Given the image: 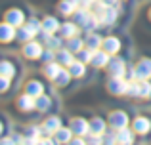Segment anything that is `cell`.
I'll return each instance as SVG.
<instances>
[{
    "label": "cell",
    "mask_w": 151,
    "mask_h": 145,
    "mask_svg": "<svg viewBox=\"0 0 151 145\" xmlns=\"http://www.w3.org/2000/svg\"><path fill=\"white\" fill-rule=\"evenodd\" d=\"M40 31H42V23H38L37 17H31V21L27 23V25L17 27V38L23 40V42H29V40H33Z\"/></svg>",
    "instance_id": "cell-1"
},
{
    "label": "cell",
    "mask_w": 151,
    "mask_h": 145,
    "mask_svg": "<svg viewBox=\"0 0 151 145\" xmlns=\"http://www.w3.org/2000/svg\"><path fill=\"white\" fill-rule=\"evenodd\" d=\"M128 86H130V82H126L124 76H111L109 82H107V90L113 96H126L128 94Z\"/></svg>",
    "instance_id": "cell-2"
},
{
    "label": "cell",
    "mask_w": 151,
    "mask_h": 145,
    "mask_svg": "<svg viewBox=\"0 0 151 145\" xmlns=\"http://www.w3.org/2000/svg\"><path fill=\"white\" fill-rule=\"evenodd\" d=\"M134 80H149L151 78V59L149 57H142L134 67Z\"/></svg>",
    "instance_id": "cell-3"
},
{
    "label": "cell",
    "mask_w": 151,
    "mask_h": 145,
    "mask_svg": "<svg viewBox=\"0 0 151 145\" xmlns=\"http://www.w3.org/2000/svg\"><path fill=\"white\" fill-rule=\"evenodd\" d=\"M107 73L109 76H124L126 73V63L122 57H111L107 63Z\"/></svg>",
    "instance_id": "cell-4"
},
{
    "label": "cell",
    "mask_w": 151,
    "mask_h": 145,
    "mask_svg": "<svg viewBox=\"0 0 151 145\" xmlns=\"http://www.w3.org/2000/svg\"><path fill=\"white\" fill-rule=\"evenodd\" d=\"M128 115L124 111H113L109 115V126L115 128V130H121V128H126L128 126Z\"/></svg>",
    "instance_id": "cell-5"
},
{
    "label": "cell",
    "mask_w": 151,
    "mask_h": 145,
    "mask_svg": "<svg viewBox=\"0 0 151 145\" xmlns=\"http://www.w3.org/2000/svg\"><path fill=\"white\" fill-rule=\"evenodd\" d=\"M132 130L138 136H147L151 132V119H147V116H136L132 120Z\"/></svg>",
    "instance_id": "cell-6"
},
{
    "label": "cell",
    "mask_w": 151,
    "mask_h": 145,
    "mask_svg": "<svg viewBox=\"0 0 151 145\" xmlns=\"http://www.w3.org/2000/svg\"><path fill=\"white\" fill-rule=\"evenodd\" d=\"M42 46L38 44L37 40H29L25 42V46H23V56L27 57V59H38V57H42Z\"/></svg>",
    "instance_id": "cell-7"
},
{
    "label": "cell",
    "mask_w": 151,
    "mask_h": 145,
    "mask_svg": "<svg viewBox=\"0 0 151 145\" xmlns=\"http://www.w3.org/2000/svg\"><path fill=\"white\" fill-rule=\"evenodd\" d=\"M4 21L12 23L14 27H21L23 21H25V15H23V11L19 10V8H12V10L6 11V15H4Z\"/></svg>",
    "instance_id": "cell-8"
},
{
    "label": "cell",
    "mask_w": 151,
    "mask_h": 145,
    "mask_svg": "<svg viewBox=\"0 0 151 145\" xmlns=\"http://www.w3.org/2000/svg\"><path fill=\"white\" fill-rule=\"evenodd\" d=\"M71 130L75 132L77 136H88L90 132V122L84 119H81V116H77V119H71Z\"/></svg>",
    "instance_id": "cell-9"
},
{
    "label": "cell",
    "mask_w": 151,
    "mask_h": 145,
    "mask_svg": "<svg viewBox=\"0 0 151 145\" xmlns=\"http://www.w3.org/2000/svg\"><path fill=\"white\" fill-rule=\"evenodd\" d=\"M15 36H17V27H14L12 23L6 21L2 27H0V40H2L4 44H10Z\"/></svg>",
    "instance_id": "cell-10"
},
{
    "label": "cell",
    "mask_w": 151,
    "mask_h": 145,
    "mask_svg": "<svg viewBox=\"0 0 151 145\" xmlns=\"http://www.w3.org/2000/svg\"><path fill=\"white\" fill-rule=\"evenodd\" d=\"M109 56L111 54L105 52V50H96V52H94V57H92V67H96V69L107 67V63H109V59H111Z\"/></svg>",
    "instance_id": "cell-11"
},
{
    "label": "cell",
    "mask_w": 151,
    "mask_h": 145,
    "mask_svg": "<svg viewBox=\"0 0 151 145\" xmlns=\"http://www.w3.org/2000/svg\"><path fill=\"white\" fill-rule=\"evenodd\" d=\"M17 109L19 111H35V109H37V97L29 96V94L21 96L17 99Z\"/></svg>",
    "instance_id": "cell-12"
},
{
    "label": "cell",
    "mask_w": 151,
    "mask_h": 145,
    "mask_svg": "<svg viewBox=\"0 0 151 145\" xmlns=\"http://www.w3.org/2000/svg\"><path fill=\"white\" fill-rule=\"evenodd\" d=\"M59 128H61V120L58 116H50V119H46L42 122V132L44 134H55Z\"/></svg>",
    "instance_id": "cell-13"
},
{
    "label": "cell",
    "mask_w": 151,
    "mask_h": 145,
    "mask_svg": "<svg viewBox=\"0 0 151 145\" xmlns=\"http://www.w3.org/2000/svg\"><path fill=\"white\" fill-rule=\"evenodd\" d=\"M61 67H63V65L59 63L58 59H55V61H50V63H44V74H46V78L55 80V76L61 73Z\"/></svg>",
    "instance_id": "cell-14"
},
{
    "label": "cell",
    "mask_w": 151,
    "mask_h": 145,
    "mask_svg": "<svg viewBox=\"0 0 151 145\" xmlns=\"http://www.w3.org/2000/svg\"><path fill=\"white\" fill-rule=\"evenodd\" d=\"M78 23H63L59 27V34L63 38H73V36H78Z\"/></svg>",
    "instance_id": "cell-15"
},
{
    "label": "cell",
    "mask_w": 151,
    "mask_h": 145,
    "mask_svg": "<svg viewBox=\"0 0 151 145\" xmlns=\"http://www.w3.org/2000/svg\"><path fill=\"white\" fill-rule=\"evenodd\" d=\"M59 21L55 17H52V15H48V17H44V21H42V34H50V33H58L59 31Z\"/></svg>",
    "instance_id": "cell-16"
},
{
    "label": "cell",
    "mask_w": 151,
    "mask_h": 145,
    "mask_svg": "<svg viewBox=\"0 0 151 145\" xmlns=\"http://www.w3.org/2000/svg\"><path fill=\"white\" fill-rule=\"evenodd\" d=\"M42 90H44V84H42L40 80H29L27 82V86H25V94H29V96H33V97H38V96H42Z\"/></svg>",
    "instance_id": "cell-17"
},
{
    "label": "cell",
    "mask_w": 151,
    "mask_h": 145,
    "mask_svg": "<svg viewBox=\"0 0 151 145\" xmlns=\"http://www.w3.org/2000/svg\"><path fill=\"white\" fill-rule=\"evenodd\" d=\"M103 50L109 52V54H119V50H121V40H119L117 36L103 38Z\"/></svg>",
    "instance_id": "cell-18"
},
{
    "label": "cell",
    "mask_w": 151,
    "mask_h": 145,
    "mask_svg": "<svg viewBox=\"0 0 151 145\" xmlns=\"http://www.w3.org/2000/svg\"><path fill=\"white\" fill-rule=\"evenodd\" d=\"M86 48H90V50H100L103 48V38L100 36V34H96V33H88V36H86Z\"/></svg>",
    "instance_id": "cell-19"
},
{
    "label": "cell",
    "mask_w": 151,
    "mask_h": 145,
    "mask_svg": "<svg viewBox=\"0 0 151 145\" xmlns=\"http://www.w3.org/2000/svg\"><path fill=\"white\" fill-rule=\"evenodd\" d=\"M55 59L59 61L61 65H65V67H71L73 65V52H71L69 48H65V50H59L58 54H55Z\"/></svg>",
    "instance_id": "cell-20"
},
{
    "label": "cell",
    "mask_w": 151,
    "mask_h": 145,
    "mask_svg": "<svg viewBox=\"0 0 151 145\" xmlns=\"http://www.w3.org/2000/svg\"><path fill=\"white\" fill-rule=\"evenodd\" d=\"M75 134V132L73 130H71V126L69 128H59V130L58 132H55V143H67V141H73V138H71V136H73Z\"/></svg>",
    "instance_id": "cell-21"
},
{
    "label": "cell",
    "mask_w": 151,
    "mask_h": 145,
    "mask_svg": "<svg viewBox=\"0 0 151 145\" xmlns=\"http://www.w3.org/2000/svg\"><path fill=\"white\" fill-rule=\"evenodd\" d=\"M134 134H136V132L128 130V126L121 128V130L117 132V143H134Z\"/></svg>",
    "instance_id": "cell-22"
},
{
    "label": "cell",
    "mask_w": 151,
    "mask_h": 145,
    "mask_svg": "<svg viewBox=\"0 0 151 145\" xmlns=\"http://www.w3.org/2000/svg\"><path fill=\"white\" fill-rule=\"evenodd\" d=\"M69 71L73 74V78H82L86 74V63L81 61V59H77V61H73V65L69 67Z\"/></svg>",
    "instance_id": "cell-23"
},
{
    "label": "cell",
    "mask_w": 151,
    "mask_h": 145,
    "mask_svg": "<svg viewBox=\"0 0 151 145\" xmlns=\"http://www.w3.org/2000/svg\"><path fill=\"white\" fill-rule=\"evenodd\" d=\"M61 38H63V36H61ZM61 38L55 36V33L44 34V44H46V48H50V50H58V48H61V44H63Z\"/></svg>",
    "instance_id": "cell-24"
},
{
    "label": "cell",
    "mask_w": 151,
    "mask_h": 145,
    "mask_svg": "<svg viewBox=\"0 0 151 145\" xmlns=\"http://www.w3.org/2000/svg\"><path fill=\"white\" fill-rule=\"evenodd\" d=\"M90 134H98V136H105V120L103 119H94L90 122Z\"/></svg>",
    "instance_id": "cell-25"
},
{
    "label": "cell",
    "mask_w": 151,
    "mask_h": 145,
    "mask_svg": "<svg viewBox=\"0 0 151 145\" xmlns=\"http://www.w3.org/2000/svg\"><path fill=\"white\" fill-rule=\"evenodd\" d=\"M77 8L78 6L75 2H71V0H61V2L58 4V10L61 11V15H73Z\"/></svg>",
    "instance_id": "cell-26"
},
{
    "label": "cell",
    "mask_w": 151,
    "mask_h": 145,
    "mask_svg": "<svg viewBox=\"0 0 151 145\" xmlns=\"http://www.w3.org/2000/svg\"><path fill=\"white\" fill-rule=\"evenodd\" d=\"M67 48L71 50V52H81L82 48H86V42L82 40V38H78V36H73V38H67Z\"/></svg>",
    "instance_id": "cell-27"
},
{
    "label": "cell",
    "mask_w": 151,
    "mask_h": 145,
    "mask_svg": "<svg viewBox=\"0 0 151 145\" xmlns=\"http://www.w3.org/2000/svg\"><path fill=\"white\" fill-rule=\"evenodd\" d=\"M52 109V99L48 96H44V94H42V96H38L37 97V111L38 113H46V111H50Z\"/></svg>",
    "instance_id": "cell-28"
},
{
    "label": "cell",
    "mask_w": 151,
    "mask_h": 145,
    "mask_svg": "<svg viewBox=\"0 0 151 145\" xmlns=\"http://www.w3.org/2000/svg\"><path fill=\"white\" fill-rule=\"evenodd\" d=\"M0 74H6V76H15V65L12 63L10 59H4L2 65H0Z\"/></svg>",
    "instance_id": "cell-29"
},
{
    "label": "cell",
    "mask_w": 151,
    "mask_h": 145,
    "mask_svg": "<svg viewBox=\"0 0 151 145\" xmlns=\"http://www.w3.org/2000/svg\"><path fill=\"white\" fill-rule=\"evenodd\" d=\"M73 76V74H71V71H63L61 69V73L58 74V76H55V86H59V88H65L67 84H69V78Z\"/></svg>",
    "instance_id": "cell-30"
},
{
    "label": "cell",
    "mask_w": 151,
    "mask_h": 145,
    "mask_svg": "<svg viewBox=\"0 0 151 145\" xmlns=\"http://www.w3.org/2000/svg\"><path fill=\"white\" fill-rule=\"evenodd\" d=\"M140 97L149 99L151 97V82L149 80H140Z\"/></svg>",
    "instance_id": "cell-31"
},
{
    "label": "cell",
    "mask_w": 151,
    "mask_h": 145,
    "mask_svg": "<svg viewBox=\"0 0 151 145\" xmlns=\"http://www.w3.org/2000/svg\"><path fill=\"white\" fill-rule=\"evenodd\" d=\"M77 57L81 61H84V63H92V57H94V50H90V48H82L81 52L77 54Z\"/></svg>",
    "instance_id": "cell-32"
},
{
    "label": "cell",
    "mask_w": 151,
    "mask_h": 145,
    "mask_svg": "<svg viewBox=\"0 0 151 145\" xmlns=\"http://www.w3.org/2000/svg\"><path fill=\"white\" fill-rule=\"evenodd\" d=\"M54 59H55V56L50 52V48H48V52L42 54V63H50V61H54Z\"/></svg>",
    "instance_id": "cell-33"
},
{
    "label": "cell",
    "mask_w": 151,
    "mask_h": 145,
    "mask_svg": "<svg viewBox=\"0 0 151 145\" xmlns=\"http://www.w3.org/2000/svg\"><path fill=\"white\" fill-rule=\"evenodd\" d=\"M103 4H107V6H115L117 4V0H101Z\"/></svg>",
    "instance_id": "cell-34"
},
{
    "label": "cell",
    "mask_w": 151,
    "mask_h": 145,
    "mask_svg": "<svg viewBox=\"0 0 151 145\" xmlns=\"http://www.w3.org/2000/svg\"><path fill=\"white\" fill-rule=\"evenodd\" d=\"M71 2H75V4H77V6H78V2H81V0H71Z\"/></svg>",
    "instance_id": "cell-35"
},
{
    "label": "cell",
    "mask_w": 151,
    "mask_h": 145,
    "mask_svg": "<svg viewBox=\"0 0 151 145\" xmlns=\"http://www.w3.org/2000/svg\"><path fill=\"white\" fill-rule=\"evenodd\" d=\"M149 19H151V8H149Z\"/></svg>",
    "instance_id": "cell-36"
}]
</instances>
